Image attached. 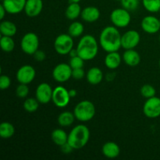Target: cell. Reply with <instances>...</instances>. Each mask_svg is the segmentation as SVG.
I'll use <instances>...</instances> for the list:
<instances>
[{
	"instance_id": "1",
	"label": "cell",
	"mask_w": 160,
	"mask_h": 160,
	"mask_svg": "<svg viewBox=\"0 0 160 160\" xmlns=\"http://www.w3.org/2000/svg\"><path fill=\"white\" fill-rule=\"evenodd\" d=\"M121 36L117 27H106L99 35L100 46L106 52H117L122 48Z\"/></svg>"
},
{
	"instance_id": "2",
	"label": "cell",
	"mask_w": 160,
	"mask_h": 160,
	"mask_svg": "<svg viewBox=\"0 0 160 160\" xmlns=\"http://www.w3.org/2000/svg\"><path fill=\"white\" fill-rule=\"evenodd\" d=\"M78 56L84 61L95 59L98 52V44L95 38L91 34L84 35L77 45Z\"/></svg>"
},
{
	"instance_id": "3",
	"label": "cell",
	"mask_w": 160,
	"mask_h": 160,
	"mask_svg": "<svg viewBox=\"0 0 160 160\" xmlns=\"http://www.w3.org/2000/svg\"><path fill=\"white\" fill-rule=\"evenodd\" d=\"M90 138V131L84 124L75 126L68 134V143L75 150L84 148Z\"/></svg>"
},
{
	"instance_id": "4",
	"label": "cell",
	"mask_w": 160,
	"mask_h": 160,
	"mask_svg": "<svg viewBox=\"0 0 160 160\" xmlns=\"http://www.w3.org/2000/svg\"><path fill=\"white\" fill-rule=\"evenodd\" d=\"M95 111V106L93 102L88 100H83L76 105L73 109V113L78 120L88 122L94 118Z\"/></svg>"
},
{
	"instance_id": "5",
	"label": "cell",
	"mask_w": 160,
	"mask_h": 160,
	"mask_svg": "<svg viewBox=\"0 0 160 160\" xmlns=\"http://www.w3.org/2000/svg\"><path fill=\"white\" fill-rule=\"evenodd\" d=\"M39 38L34 32H28L23 36L20 41V48L27 55L33 56L38 50Z\"/></svg>"
},
{
	"instance_id": "6",
	"label": "cell",
	"mask_w": 160,
	"mask_h": 160,
	"mask_svg": "<svg viewBox=\"0 0 160 160\" xmlns=\"http://www.w3.org/2000/svg\"><path fill=\"white\" fill-rule=\"evenodd\" d=\"M73 38L69 34H61L58 35L54 42V48L56 52L62 56L69 54L74 45Z\"/></svg>"
},
{
	"instance_id": "7",
	"label": "cell",
	"mask_w": 160,
	"mask_h": 160,
	"mask_svg": "<svg viewBox=\"0 0 160 160\" xmlns=\"http://www.w3.org/2000/svg\"><path fill=\"white\" fill-rule=\"evenodd\" d=\"M110 20L117 28H127L131 21L130 11L124 8H117L112 11L110 14Z\"/></svg>"
},
{
	"instance_id": "8",
	"label": "cell",
	"mask_w": 160,
	"mask_h": 160,
	"mask_svg": "<svg viewBox=\"0 0 160 160\" xmlns=\"http://www.w3.org/2000/svg\"><path fill=\"white\" fill-rule=\"evenodd\" d=\"M70 98L69 91L62 86H57L53 89L52 101L58 108H65L70 103Z\"/></svg>"
},
{
	"instance_id": "9",
	"label": "cell",
	"mask_w": 160,
	"mask_h": 160,
	"mask_svg": "<svg viewBox=\"0 0 160 160\" xmlns=\"http://www.w3.org/2000/svg\"><path fill=\"white\" fill-rule=\"evenodd\" d=\"M145 116L150 119H156L160 117V98L152 97L148 98L143 106Z\"/></svg>"
},
{
	"instance_id": "10",
	"label": "cell",
	"mask_w": 160,
	"mask_h": 160,
	"mask_svg": "<svg viewBox=\"0 0 160 160\" xmlns=\"http://www.w3.org/2000/svg\"><path fill=\"white\" fill-rule=\"evenodd\" d=\"M73 69L67 63H59L54 67L52 70V78L59 83L67 82L72 78Z\"/></svg>"
},
{
	"instance_id": "11",
	"label": "cell",
	"mask_w": 160,
	"mask_h": 160,
	"mask_svg": "<svg viewBox=\"0 0 160 160\" xmlns=\"http://www.w3.org/2000/svg\"><path fill=\"white\" fill-rule=\"evenodd\" d=\"M141 41L140 34L135 30L126 31L121 36V47L126 49H134L139 45Z\"/></svg>"
},
{
	"instance_id": "12",
	"label": "cell",
	"mask_w": 160,
	"mask_h": 160,
	"mask_svg": "<svg viewBox=\"0 0 160 160\" xmlns=\"http://www.w3.org/2000/svg\"><path fill=\"white\" fill-rule=\"evenodd\" d=\"M36 77L35 69L31 65H23L17 70L16 78L20 84H28L32 82Z\"/></svg>"
},
{
	"instance_id": "13",
	"label": "cell",
	"mask_w": 160,
	"mask_h": 160,
	"mask_svg": "<svg viewBox=\"0 0 160 160\" xmlns=\"http://www.w3.org/2000/svg\"><path fill=\"white\" fill-rule=\"evenodd\" d=\"M53 89L48 83H41L35 91V98L40 104L46 105L52 101Z\"/></svg>"
},
{
	"instance_id": "14",
	"label": "cell",
	"mask_w": 160,
	"mask_h": 160,
	"mask_svg": "<svg viewBox=\"0 0 160 160\" xmlns=\"http://www.w3.org/2000/svg\"><path fill=\"white\" fill-rule=\"evenodd\" d=\"M141 27L148 34H156L160 30V20L154 16H147L142 19Z\"/></svg>"
},
{
	"instance_id": "15",
	"label": "cell",
	"mask_w": 160,
	"mask_h": 160,
	"mask_svg": "<svg viewBox=\"0 0 160 160\" xmlns=\"http://www.w3.org/2000/svg\"><path fill=\"white\" fill-rule=\"evenodd\" d=\"M27 0H2V4L9 14H18L24 11Z\"/></svg>"
},
{
	"instance_id": "16",
	"label": "cell",
	"mask_w": 160,
	"mask_h": 160,
	"mask_svg": "<svg viewBox=\"0 0 160 160\" xmlns=\"http://www.w3.org/2000/svg\"><path fill=\"white\" fill-rule=\"evenodd\" d=\"M43 9L42 0H27L24 12L28 17L34 18L42 12Z\"/></svg>"
},
{
	"instance_id": "17",
	"label": "cell",
	"mask_w": 160,
	"mask_h": 160,
	"mask_svg": "<svg viewBox=\"0 0 160 160\" xmlns=\"http://www.w3.org/2000/svg\"><path fill=\"white\" fill-rule=\"evenodd\" d=\"M81 18L87 23H94L100 17V11L95 6H87L82 9Z\"/></svg>"
},
{
	"instance_id": "18",
	"label": "cell",
	"mask_w": 160,
	"mask_h": 160,
	"mask_svg": "<svg viewBox=\"0 0 160 160\" xmlns=\"http://www.w3.org/2000/svg\"><path fill=\"white\" fill-rule=\"evenodd\" d=\"M123 60L128 66L131 67H137L141 62V56L136 50L126 49L123 52Z\"/></svg>"
},
{
	"instance_id": "19",
	"label": "cell",
	"mask_w": 160,
	"mask_h": 160,
	"mask_svg": "<svg viewBox=\"0 0 160 160\" xmlns=\"http://www.w3.org/2000/svg\"><path fill=\"white\" fill-rule=\"evenodd\" d=\"M103 156L108 159H115L118 157L120 153V148L117 143L112 142H108L103 145L102 148Z\"/></svg>"
},
{
	"instance_id": "20",
	"label": "cell",
	"mask_w": 160,
	"mask_h": 160,
	"mask_svg": "<svg viewBox=\"0 0 160 160\" xmlns=\"http://www.w3.org/2000/svg\"><path fill=\"white\" fill-rule=\"evenodd\" d=\"M123 58L117 52H108L105 57V65L109 70H116L120 67Z\"/></svg>"
},
{
	"instance_id": "21",
	"label": "cell",
	"mask_w": 160,
	"mask_h": 160,
	"mask_svg": "<svg viewBox=\"0 0 160 160\" xmlns=\"http://www.w3.org/2000/svg\"><path fill=\"white\" fill-rule=\"evenodd\" d=\"M88 82L92 85H97L100 84L103 80V73L98 67H94L88 70L86 74Z\"/></svg>"
},
{
	"instance_id": "22",
	"label": "cell",
	"mask_w": 160,
	"mask_h": 160,
	"mask_svg": "<svg viewBox=\"0 0 160 160\" xmlns=\"http://www.w3.org/2000/svg\"><path fill=\"white\" fill-rule=\"evenodd\" d=\"M81 12L82 9L79 2H70L66 9L65 15L68 20H74L81 15Z\"/></svg>"
},
{
	"instance_id": "23",
	"label": "cell",
	"mask_w": 160,
	"mask_h": 160,
	"mask_svg": "<svg viewBox=\"0 0 160 160\" xmlns=\"http://www.w3.org/2000/svg\"><path fill=\"white\" fill-rule=\"evenodd\" d=\"M51 138L53 143L59 147L68 142V134L62 129H55L52 132Z\"/></svg>"
},
{
	"instance_id": "24",
	"label": "cell",
	"mask_w": 160,
	"mask_h": 160,
	"mask_svg": "<svg viewBox=\"0 0 160 160\" xmlns=\"http://www.w3.org/2000/svg\"><path fill=\"white\" fill-rule=\"evenodd\" d=\"M17 28L14 23L9 20H3L0 23V33L2 35L13 37L17 34Z\"/></svg>"
},
{
	"instance_id": "25",
	"label": "cell",
	"mask_w": 160,
	"mask_h": 160,
	"mask_svg": "<svg viewBox=\"0 0 160 160\" xmlns=\"http://www.w3.org/2000/svg\"><path fill=\"white\" fill-rule=\"evenodd\" d=\"M76 119L74 113L69 111H65V112H61L58 117V123L61 127H70V125L74 123V120Z\"/></svg>"
},
{
	"instance_id": "26",
	"label": "cell",
	"mask_w": 160,
	"mask_h": 160,
	"mask_svg": "<svg viewBox=\"0 0 160 160\" xmlns=\"http://www.w3.org/2000/svg\"><path fill=\"white\" fill-rule=\"evenodd\" d=\"M15 133V128L9 122H2L0 124V137L2 138L8 139L12 138Z\"/></svg>"
},
{
	"instance_id": "27",
	"label": "cell",
	"mask_w": 160,
	"mask_h": 160,
	"mask_svg": "<svg viewBox=\"0 0 160 160\" xmlns=\"http://www.w3.org/2000/svg\"><path fill=\"white\" fill-rule=\"evenodd\" d=\"M0 46L2 50L5 52H10L13 51L15 48V42L12 39V37L2 35L0 38Z\"/></svg>"
},
{
	"instance_id": "28",
	"label": "cell",
	"mask_w": 160,
	"mask_h": 160,
	"mask_svg": "<svg viewBox=\"0 0 160 160\" xmlns=\"http://www.w3.org/2000/svg\"><path fill=\"white\" fill-rule=\"evenodd\" d=\"M84 25L79 21H74L69 26L68 34L73 38H78L84 32Z\"/></svg>"
},
{
	"instance_id": "29",
	"label": "cell",
	"mask_w": 160,
	"mask_h": 160,
	"mask_svg": "<svg viewBox=\"0 0 160 160\" xmlns=\"http://www.w3.org/2000/svg\"><path fill=\"white\" fill-rule=\"evenodd\" d=\"M39 102L36 98H28L23 102V109L28 112H34L39 107Z\"/></svg>"
},
{
	"instance_id": "30",
	"label": "cell",
	"mask_w": 160,
	"mask_h": 160,
	"mask_svg": "<svg viewBox=\"0 0 160 160\" xmlns=\"http://www.w3.org/2000/svg\"><path fill=\"white\" fill-rule=\"evenodd\" d=\"M144 8L149 12H157L160 10V0H142Z\"/></svg>"
},
{
	"instance_id": "31",
	"label": "cell",
	"mask_w": 160,
	"mask_h": 160,
	"mask_svg": "<svg viewBox=\"0 0 160 160\" xmlns=\"http://www.w3.org/2000/svg\"><path fill=\"white\" fill-rule=\"evenodd\" d=\"M141 95L145 98H152V97H154L156 96V88L153 87L152 85L151 84H144L142 88H141Z\"/></svg>"
},
{
	"instance_id": "32",
	"label": "cell",
	"mask_w": 160,
	"mask_h": 160,
	"mask_svg": "<svg viewBox=\"0 0 160 160\" xmlns=\"http://www.w3.org/2000/svg\"><path fill=\"white\" fill-rule=\"evenodd\" d=\"M122 7L128 11H134L139 6V0H121Z\"/></svg>"
},
{
	"instance_id": "33",
	"label": "cell",
	"mask_w": 160,
	"mask_h": 160,
	"mask_svg": "<svg viewBox=\"0 0 160 160\" xmlns=\"http://www.w3.org/2000/svg\"><path fill=\"white\" fill-rule=\"evenodd\" d=\"M29 94V88L28 84H20L16 88V95L18 98H24Z\"/></svg>"
},
{
	"instance_id": "34",
	"label": "cell",
	"mask_w": 160,
	"mask_h": 160,
	"mask_svg": "<svg viewBox=\"0 0 160 160\" xmlns=\"http://www.w3.org/2000/svg\"><path fill=\"white\" fill-rule=\"evenodd\" d=\"M70 66L71 68L73 69H78V68H83L84 65V60L79 56H74V57H71L70 59Z\"/></svg>"
},
{
	"instance_id": "35",
	"label": "cell",
	"mask_w": 160,
	"mask_h": 160,
	"mask_svg": "<svg viewBox=\"0 0 160 160\" xmlns=\"http://www.w3.org/2000/svg\"><path fill=\"white\" fill-rule=\"evenodd\" d=\"M11 85V80L7 75H1L0 76V88L2 90H6L9 88Z\"/></svg>"
},
{
	"instance_id": "36",
	"label": "cell",
	"mask_w": 160,
	"mask_h": 160,
	"mask_svg": "<svg viewBox=\"0 0 160 160\" xmlns=\"http://www.w3.org/2000/svg\"><path fill=\"white\" fill-rule=\"evenodd\" d=\"M84 77H85V72L83 68L73 69V71H72V78L77 81L83 79Z\"/></svg>"
},
{
	"instance_id": "37",
	"label": "cell",
	"mask_w": 160,
	"mask_h": 160,
	"mask_svg": "<svg viewBox=\"0 0 160 160\" xmlns=\"http://www.w3.org/2000/svg\"><path fill=\"white\" fill-rule=\"evenodd\" d=\"M33 56H34V59H35L36 61H38V62H42V61L45 60V58H46V55H45V52L39 49L38 50V51H36L35 53H34Z\"/></svg>"
},
{
	"instance_id": "38",
	"label": "cell",
	"mask_w": 160,
	"mask_h": 160,
	"mask_svg": "<svg viewBox=\"0 0 160 160\" xmlns=\"http://www.w3.org/2000/svg\"><path fill=\"white\" fill-rule=\"evenodd\" d=\"M60 149H61V151L64 153V154H69V153H70L72 151H73V148H72V147L70 146V144L67 142V143L64 144L63 145L60 146Z\"/></svg>"
},
{
	"instance_id": "39",
	"label": "cell",
	"mask_w": 160,
	"mask_h": 160,
	"mask_svg": "<svg viewBox=\"0 0 160 160\" xmlns=\"http://www.w3.org/2000/svg\"><path fill=\"white\" fill-rule=\"evenodd\" d=\"M6 13V9H5L4 6H2V4H1L0 5V20H3Z\"/></svg>"
},
{
	"instance_id": "40",
	"label": "cell",
	"mask_w": 160,
	"mask_h": 160,
	"mask_svg": "<svg viewBox=\"0 0 160 160\" xmlns=\"http://www.w3.org/2000/svg\"><path fill=\"white\" fill-rule=\"evenodd\" d=\"M69 94H70V98H74L75 96H77V95H78V92H77V91L75 90V89H70V90H69Z\"/></svg>"
},
{
	"instance_id": "41",
	"label": "cell",
	"mask_w": 160,
	"mask_h": 160,
	"mask_svg": "<svg viewBox=\"0 0 160 160\" xmlns=\"http://www.w3.org/2000/svg\"><path fill=\"white\" fill-rule=\"evenodd\" d=\"M69 55H70V58H71V57H74V56H78V51H77V48H73V49H72L71 51L70 52Z\"/></svg>"
},
{
	"instance_id": "42",
	"label": "cell",
	"mask_w": 160,
	"mask_h": 160,
	"mask_svg": "<svg viewBox=\"0 0 160 160\" xmlns=\"http://www.w3.org/2000/svg\"><path fill=\"white\" fill-rule=\"evenodd\" d=\"M70 2H80L81 0H68Z\"/></svg>"
},
{
	"instance_id": "43",
	"label": "cell",
	"mask_w": 160,
	"mask_h": 160,
	"mask_svg": "<svg viewBox=\"0 0 160 160\" xmlns=\"http://www.w3.org/2000/svg\"><path fill=\"white\" fill-rule=\"evenodd\" d=\"M159 67H160V59H159Z\"/></svg>"
},
{
	"instance_id": "44",
	"label": "cell",
	"mask_w": 160,
	"mask_h": 160,
	"mask_svg": "<svg viewBox=\"0 0 160 160\" xmlns=\"http://www.w3.org/2000/svg\"><path fill=\"white\" fill-rule=\"evenodd\" d=\"M117 1H121V0H117Z\"/></svg>"
},
{
	"instance_id": "45",
	"label": "cell",
	"mask_w": 160,
	"mask_h": 160,
	"mask_svg": "<svg viewBox=\"0 0 160 160\" xmlns=\"http://www.w3.org/2000/svg\"><path fill=\"white\" fill-rule=\"evenodd\" d=\"M159 42H160V36H159Z\"/></svg>"
}]
</instances>
